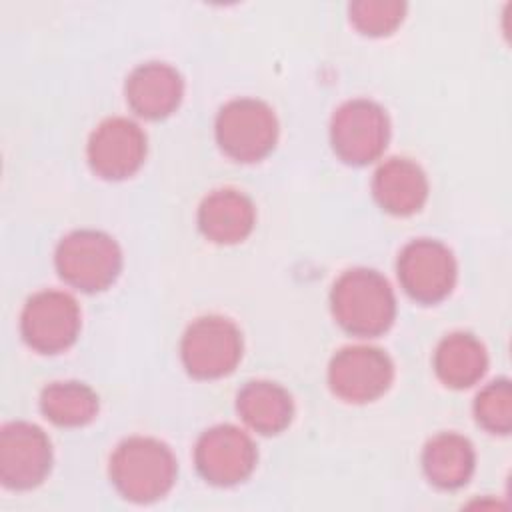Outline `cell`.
I'll return each instance as SVG.
<instances>
[{"instance_id": "cell-19", "label": "cell", "mask_w": 512, "mask_h": 512, "mask_svg": "<svg viewBox=\"0 0 512 512\" xmlns=\"http://www.w3.org/2000/svg\"><path fill=\"white\" fill-rule=\"evenodd\" d=\"M40 408L58 426H82L96 416L98 396L84 382H52L40 394Z\"/></svg>"}, {"instance_id": "cell-8", "label": "cell", "mask_w": 512, "mask_h": 512, "mask_svg": "<svg viewBox=\"0 0 512 512\" xmlns=\"http://www.w3.org/2000/svg\"><path fill=\"white\" fill-rule=\"evenodd\" d=\"M456 260L450 248L432 238L408 242L398 256V278L408 296L422 304L446 298L456 282Z\"/></svg>"}, {"instance_id": "cell-11", "label": "cell", "mask_w": 512, "mask_h": 512, "mask_svg": "<svg viewBox=\"0 0 512 512\" xmlns=\"http://www.w3.org/2000/svg\"><path fill=\"white\" fill-rule=\"evenodd\" d=\"M48 436L30 422H10L0 432V480L14 490L38 486L50 472Z\"/></svg>"}, {"instance_id": "cell-2", "label": "cell", "mask_w": 512, "mask_h": 512, "mask_svg": "<svg viewBox=\"0 0 512 512\" xmlns=\"http://www.w3.org/2000/svg\"><path fill=\"white\" fill-rule=\"evenodd\" d=\"M110 480L126 500L154 502L172 488L176 458L164 442L132 436L116 446L110 458Z\"/></svg>"}, {"instance_id": "cell-9", "label": "cell", "mask_w": 512, "mask_h": 512, "mask_svg": "<svg viewBox=\"0 0 512 512\" xmlns=\"http://www.w3.org/2000/svg\"><path fill=\"white\" fill-rule=\"evenodd\" d=\"M394 378L388 354L374 346H346L328 366V382L346 402H370L382 396Z\"/></svg>"}, {"instance_id": "cell-7", "label": "cell", "mask_w": 512, "mask_h": 512, "mask_svg": "<svg viewBox=\"0 0 512 512\" xmlns=\"http://www.w3.org/2000/svg\"><path fill=\"white\" fill-rule=\"evenodd\" d=\"M80 308L60 290H42L28 298L20 316V332L28 346L42 354L66 350L78 336Z\"/></svg>"}, {"instance_id": "cell-15", "label": "cell", "mask_w": 512, "mask_h": 512, "mask_svg": "<svg viewBox=\"0 0 512 512\" xmlns=\"http://www.w3.org/2000/svg\"><path fill=\"white\" fill-rule=\"evenodd\" d=\"M372 194L382 210L408 216L422 208L428 198L424 170L408 158L386 160L372 178Z\"/></svg>"}, {"instance_id": "cell-3", "label": "cell", "mask_w": 512, "mask_h": 512, "mask_svg": "<svg viewBox=\"0 0 512 512\" xmlns=\"http://www.w3.org/2000/svg\"><path fill=\"white\" fill-rule=\"evenodd\" d=\"M58 274L74 288L98 292L108 288L122 268V252L116 240L98 230L66 234L54 254Z\"/></svg>"}, {"instance_id": "cell-17", "label": "cell", "mask_w": 512, "mask_h": 512, "mask_svg": "<svg viewBox=\"0 0 512 512\" xmlns=\"http://www.w3.org/2000/svg\"><path fill=\"white\" fill-rule=\"evenodd\" d=\"M240 418L260 434H278L284 430L294 414L292 398L276 382L252 380L236 398Z\"/></svg>"}, {"instance_id": "cell-1", "label": "cell", "mask_w": 512, "mask_h": 512, "mask_svg": "<svg viewBox=\"0 0 512 512\" xmlns=\"http://www.w3.org/2000/svg\"><path fill=\"white\" fill-rule=\"evenodd\" d=\"M332 314L356 336H378L396 316V298L382 274L368 268L346 270L332 286Z\"/></svg>"}, {"instance_id": "cell-20", "label": "cell", "mask_w": 512, "mask_h": 512, "mask_svg": "<svg viewBox=\"0 0 512 512\" xmlns=\"http://www.w3.org/2000/svg\"><path fill=\"white\" fill-rule=\"evenodd\" d=\"M406 4L398 0H358L350 4L352 24L368 36H384L400 26Z\"/></svg>"}, {"instance_id": "cell-10", "label": "cell", "mask_w": 512, "mask_h": 512, "mask_svg": "<svg viewBox=\"0 0 512 512\" xmlns=\"http://www.w3.org/2000/svg\"><path fill=\"white\" fill-rule=\"evenodd\" d=\"M194 462L206 482L232 486L252 474L256 466V446L244 430L232 424H220L198 438Z\"/></svg>"}, {"instance_id": "cell-16", "label": "cell", "mask_w": 512, "mask_h": 512, "mask_svg": "<svg viewBox=\"0 0 512 512\" xmlns=\"http://www.w3.org/2000/svg\"><path fill=\"white\" fill-rule=\"evenodd\" d=\"M476 456L472 444L456 434V432H442L436 434L422 452V468L426 478L444 490L460 488L468 482L474 472Z\"/></svg>"}, {"instance_id": "cell-12", "label": "cell", "mask_w": 512, "mask_h": 512, "mask_svg": "<svg viewBox=\"0 0 512 512\" xmlns=\"http://www.w3.org/2000/svg\"><path fill=\"white\" fill-rule=\"evenodd\" d=\"M88 162L106 180L132 176L144 162L146 136L142 128L122 116L102 120L88 140Z\"/></svg>"}, {"instance_id": "cell-13", "label": "cell", "mask_w": 512, "mask_h": 512, "mask_svg": "<svg viewBox=\"0 0 512 512\" xmlns=\"http://www.w3.org/2000/svg\"><path fill=\"white\" fill-rule=\"evenodd\" d=\"M184 94V82L176 68L164 62H146L134 68L126 80L130 108L150 120L172 114Z\"/></svg>"}, {"instance_id": "cell-14", "label": "cell", "mask_w": 512, "mask_h": 512, "mask_svg": "<svg viewBox=\"0 0 512 512\" xmlns=\"http://www.w3.org/2000/svg\"><path fill=\"white\" fill-rule=\"evenodd\" d=\"M256 220L252 200L232 188L210 192L198 208V226L202 234L216 244H236L244 240Z\"/></svg>"}, {"instance_id": "cell-6", "label": "cell", "mask_w": 512, "mask_h": 512, "mask_svg": "<svg viewBox=\"0 0 512 512\" xmlns=\"http://www.w3.org/2000/svg\"><path fill=\"white\" fill-rule=\"evenodd\" d=\"M180 356L186 370L196 378L226 376L240 362L242 334L224 316H202L186 328Z\"/></svg>"}, {"instance_id": "cell-21", "label": "cell", "mask_w": 512, "mask_h": 512, "mask_svg": "<svg viewBox=\"0 0 512 512\" xmlns=\"http://www.w3.org/2000/svg\"><path fill=\"white\" fill-rule=\"evenodd\" d=\"M476 420L494 434H508L512 426V390L508 380L490 382L474 402Z\"/></svg>"}, {"instance_id": "cell-5", "label": "cell", "mask_w": 512, "mask_h": 512, "mask_svg": "<svg viewBox=\"0 0 512 512\" xmlns=\"http://www.w3.org/2000/svg\"><path fill=\"white\" fill-rule=\"evenodd\" d=\"M390 136V122L384 108L372 100L356 98L344 102L332 116L330 142L336 156L348 164L376 160Z\"/></svg>"}, {"instance_id": "cell-4", "label": "cell", "mask_w": 512, "mask_h": 512, "mask_svg": "<svg viewBox=\"0 0 512 512\" xmlns=\"http://www.w3.org/2000/svg\"><path fill=\"white\" fill-rule=\"evenodd\" d=\"M278 122L272 108L256 98H236L216 116V140L238 162H256L276 144Z\"/></svg>"}, {"instance_id": "cell-18", "label": "cell", "mask_w": 512, "mask_h": 512, "mask_svg": "<svg viewBox=\"0 0 512 512\" xmlns=\"http://www.w3.org/2000/svg\"><path fill=\"white\" fill-rule=\"evenodd\" d=\"M488 366L482 342L468 332L446 336L434 352V370L450 388H466L478 382Z\"/></svg>"}]
</instances>
